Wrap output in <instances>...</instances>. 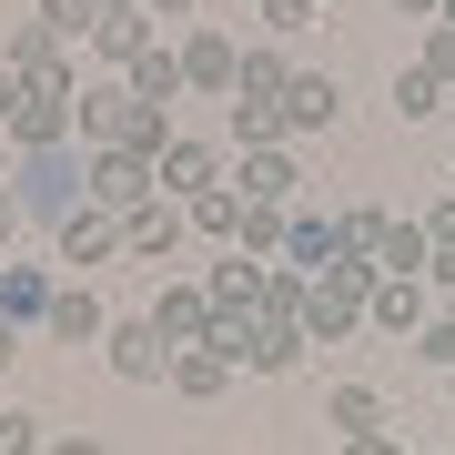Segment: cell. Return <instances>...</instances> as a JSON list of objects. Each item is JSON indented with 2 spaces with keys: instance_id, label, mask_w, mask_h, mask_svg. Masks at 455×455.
Listing matches in <instances>:
<instances>
[{
  "instance_id": "cell-19",
  "label": "cell",
  "mask_w": 455,
  "mask_h": 455,
  "mask_svg": "<svg viewBox=\"0 0 455 455\" xmlns=\"http://www.w3.org/2000/svg\"><path fill=\"white\" fill-rule=\"evenodd\" d=\"M293 182H304V172H293V152H283V142L233 163V193H243V203H293Z\"/></svg>"
},
{
  "instance_id": "cell-35",
  "label": "cell",
  "mask_w": 455,
  "mask_h": 455,
  "mask_svg": "<svg viewBox=\"0 0 455 455\" xmlns=\"http://www.w3.org/2000/svg\"><path fill=\"white\" fill-rule=\"evenodd\" d=\"M344 455H415L405 435H385V425H374V435H344Z\"/></svg>"
},
{
  "instance_id": "cell-18",
  "label": "cell",
  "mask_w": 455,
  "mask_h": 455,
  "mask_svg": "<svg viewBox=\"0 0 455 455\" xmlns=\"http://www.w3.org/2000/svg\"><path fill=\"white\" fill-rule=\"evenodd\" d=\"M334 112H344L334 71H293V92H283V132H334Z\"/></svg>"
},
{
  "instance_id": "cell-7",
  "label": "cell",
  "mask_w": 455,
  "mask_h": 455,
  "mask_svg": "<svg viewBox=\"0 0 455 455\" xmlns=\"http://www.w3.org/2000/svg\"><path fill=\"white\" fill-rule=\"evenodd\" d=\"M152 193H163V163L152 152H92V203L101 212H142Z\"/></svg>"
},
{
  "instance_id": "cell-11",
  "label": "cell",
  "mask_w": 455,
  "mask_h": 455,
  "mask_svg": "<svg viewBox=\"0 0 455 455\" xmlns=\"http://www.w3.org/2000/svg\"><path fill=\"white\" fill-rule=\"evenodd\" d=\"M41 334H51V344H112V304H101L92 283L61 274V293H51V314H41Z\"/></svg>"
},
{
  "instance_id": "cell-38",
  "label": "cell",
  "mask_w": 455,
  "mask_h": 455,
  "mask_svg": "<svg viewBox=\"0 0 455 455\" xmlns=\"http://www.w3.org/2000/svg\"><path fill=\"white\" fill-rule=\"evenodd\" d=\"M395 20H425V31H435V20H445V0H395Z\"/></svg>"
},
{
  "instance_id": "cell-25",
  "label": "cell",
  "mask_w": 455,
  "mask_h": 455,
  "mask_svg": "<svg viewBox=\"0 0 455 455\" xmlns=\"http://www.w3.org/2000/svg\"><path fill=\"white\" fill-rule=\"evenodd\" d=\"M374 274H435V243H425V223H395L385 243H374Z\"/></svg>"
},
{
  "instance_id": "cell-42",
  "label": "cell",
  "mask_w": 455,
  "mask_h": 455,
  "mask_svg": "<svg viewBox=\"0 0 455 455\" xmlns=\"http://www.w3.org/2000/svg\"><path fill=\"white\" fill-rule=\"evenodd\" d=\"M0 203H11V182H0Z\"/></svg>"
},
{
  "instance_id": "cell-9",
  "label": "cell",
  "mask_w": 455,
  "mask_h": 455,
  "mask_svg": "<svg viewBox=\"0 0 455 455\" xmlns=\"http://www.w3.org/2000/svg\"><path fill=\"white\" fill-rule=\"evenodd\" d=\"M112 253H122V212L82 203V212H61V223H51V263H71V274H82V263H112Z\"/></svg>"
},
{
  "instance_id": "cell-24",
  "label": "cell",
  "mask_w": 455,
  "mask_h": 455,
  "mask_svg": "<svg viewBox=\"0 0 455 455\" xmlns=\"http://www.w3.org/2000/svg\"><path fill=\"white\" fill-rule=\"evenodd\" d=\"M293 243V203H243V233H233V253H283Z\"/></svg>"
},
{
  "instance_id": "cell-20",
  "label": "cell",
  "mask_w": 455,
  "mask_h": 455,
  "mask_svg": "<svg viewBox=\"0 0 455 455\" xmlns=\"http://www.w3.org/2000/svg\"><path fill=\"white\" fill-rule=\"evenodd\" d=\"M324 425L334 435H374V425H385V395H374L364 374H344V385H324Z\"/></svg>"
},
{
  "instance_id": "cell-12",
  "label": "cell",
  "mask_w": 455,
  "mask_h": 455,
  "mask_svg": "<svg viewBox=\"0 0 455 455\" xmlns=\"http://www.w3.org/2000/svg\"><path fill=\"white\" fill-rule=\"evenodd\" d=\"M152 324H163V344H172V355H193V344H212V334H223V314H212V293H203V283H163Z\"/></svg>"
},
{
  "instance_id": "cell-37",
  "label": "cell",
  "mask_w": 455,
  "mask_h": 455,
  "mask_svg": "<svg viewBox=\"0 0 455 455\" xmlns=\"http://www.w3.org/2000/svg\"><path fill=\"white\" fill-rule=\"evenodd\" d=\"M41 455H112V445H101V435H51Z\"/></svg>"
},
{
  "instance_id": "cell-17",
  "label": "cell",
  "mask_w": 455,
  "mask_h": 455,
  "mask_svg": "<svg viewBox=\"0 0 455 455\" xmlns=\"http://www.w3.org/2000/svg\"><path fill=\"white\" fill-rule=\"evenodd\" d=\"M122 82H132V101H152V112H172V101L193 92V82H182V41H152L142 61L122 71Z\"/></svg>"
},
{
  "instance_id": "cell-3",
  "label": "cell",
  "mask_w": 455,
  "mask_h": 455,
  "mask_svg": "<svg viewBox=\"0 0 455 455\" xmlns=\"http://www.w3.org/2000/svg\"><path fill=\"white\" fill-rule=\"evenodd\" d=\"M364 293H374V263L314 274V283H304V334H314V344H344V334L364 324Z\"/></svg>"
},
{
  "instance_id": "cell-5",
  "label": "cell",
  "mask_w": 455,
  "mask_h": 455,
  "mask_svg": "<svg viewBox=\"0 0 455 455\" xmlns=\"http://www.w3.org/2000/svg\"><path fill=\"white\" fill-rule=\"evenodd\" d=\"M101 364H112L122 385H163V374H172V344H163V324H152V314H112Z\"/></svg>"
},
{
  "instance_id": "cell-22",
  "label": "cell",
  "mask_w": 455,
  "mask_h": 455,
  "mask_svg": "<svg viewBox=\"0 0 455 455\" xmlns=\"http://www.w3.org/2000/svg\"><path fill=\"white\" fill-rule=\"evenodd\" d=\"M233 374H243V364H233L223 344H193V355H172V395H193V405H203V395L233 385Z\"/></svg>"
},
{
  "instance_id": "cell-31",
  "label": "cell",
  "mask_w": 455,
  "mask_h": 455,
  "mask_svg": "<svg viewBox=\"0 0 455 455\" xmlns=\"http://www.w3.org/2000/svg\"><path fill=\"white\" fill-rule=\"evenodd\" d=\"M415 364H435V374H455V314H435V324L415 334Z\"/></svg>"
},
{
  "instance_id": "cell-13",
  "label": "cell",
  "mask_w": 455,
  "mask_h": 455,
  "mask_svg": "<svg viewBox=\"0 0 455 455\" xmlns=\"http://www.w3.org/2000/svg\"><path fill=\"white\" fill-rule=\"evenodd\" d=\"M0 61H11L20 82H82V71L61 61V41L41 31V11H31V20H11V31H0Z\"/></svg>"
},
{
  "instance_id": "cell-4",
  "label": "cell",
  "mask_w": 455,
  "mask_h": 455,
  "mask_svg": "<svg viewBox=\"0 0 455 455\" xmlns=\"http://www.w3.org/2000/svg\"><path fill=\"white\" fill-rule=\"evenodd\" d=\"M364 324L415 344L425 324H435V274H374V293H364Z\"/></svg>"
},
{
  "instance_id": "cell-23",
  "label": "cell",
  "mask_w": 455,
  "mask_h": 455,
  "mask_svg": "<svg viewBox=\"0 0 455 455\" xmlns=\"http://www.w3.org/2000/svg\"><path fill=\"white\" fill-rule=\"evenodd\" d=\"M92 51H101V61H112V71H132V61H142V51H152V11H112V20H101V31H92Z\"/></svg>"
},
{
  "instance_id": "cell-34",
  "label": "cell",
  "mask_w": 455,
  "mask_h": 455,
  "mask_svg": "<svg viewBox=\"0 0 455 455\" xmlns=\"http://www.w3.org/2000/svg\"><path fill=\"white\" fill-rule=\"evenodd\" d=\"M425 243H435V263H455V193H445L435 212H425Z\"/></svg>"
},
{
  "instance_id": "cell-16",
  "label": "cell",
  "mask_w": 455,
  "mask_h": 455,
  "mask_svg": "<svg viewBox=\"0 0 455 455\" xmlns=\"http://www.w3.org/2000/svg\"><path fill=\"white\" fill-rule=\"evenodd\" d=\"M283 253H293V274H304V283L355 263V253H344V223H324V212H293V243H283Z\"/></svg>"
},
{
  "instance_id": "cell-14",
  "label": "cell",
  "mask_w": 455,
  "mask_h": 455,
  "mask_svg": "<svg viewBox=\"0 0 455 455\" xmlns=\"http://www.w3.org/2000/svg\"><path fill=\"white\" fill-rule=\"evenodd\" d=\"M212 182H233V172H223V152L193 142V132H172V142H163V193H172V203H193V193H212Z\"/></svg>"
},
{
  "instance_id": "cell-10",
  "label": "cell",
  "mask_w": 455,
  "mask_h": 455,
  "mask_svg": "<svg viewBox=\"0 0 455 455\" xmlns=\"http://www.w3.org/2000/svg\"><path fill=\"white\" fill-rule=\"evenodd\" d=\"M203 293H212V314H223V324H253V314L283 293V274H263L253 253H233V263H212V283H203Z\"/></svg>"
},
{
  "instance_id": "cell-29",
  "label": "cell",
  "mask_w": 455,
  "mask_h": 455,
  "mask_svg": "<svg viewBox=\"0 0 455 455\" xmlns=\"http://www.w3.org/2000/svg\"><path fill=\"white\" fill-rule=\"evenodd\" d=\"M334 223H344V253H355V263H374V243H385V233H395V212L355 203V212H334Z\"/></svg>"
},
{
  "instance_id": "cell-15",
  "label": "cell",
  "mask_w": 455,
  "mask_h": 455,
  "mask_svg": "<svg viewBox=\"0 0 455 455\" xmlns=\"http://www.w3.org/2000/svg\"><path fill=\"white\" fill-rule=\"evenodd\" d=\"M51 293H61V274H51V263H0V314H11L20 334L51 314Z\"/></svg>"
},
{
  "instance_id": "cell-44",
  "label": "cell",
  "mask_w": 455,
  "mask_h": 455,
  "mask_svg": "<svg viewBox=\"0 0 455 455\" xmlns=\"http://www.w3.org/2000/svg\"><path fill=\"white\" fill-rule=\"evenodd\" d=\"M445 193H455V172H445Z\"/></svg>"
},
{
  "instance_id": "cell-32",
  "label": "cell",
  "mask_w": 455,
  "mask_h": 455,
  "mask_svg": "<svg viewBox=\"0 0 455 455\" xmlns=\"http://www.w3.org/2000/svg\"><path fill=\"white\" fill-rule=\"evenodd\" d=\"M415 61H425V71H435V82L455 92V20H435V31H425V51H415Z\"/></svg>"
},
{
  "instance_id": "cell-26",
  "label": "cell",
  "mask_w": 455,
  "mask_h": 455,
  "mask_svg": "<svg viewBox=\"0 0 455 455\" xmlns=\"http://www.w3.org/2000/svg\"><path fill=\"white\" fill-rule=\"evenodd\" d=\"M182 212H193V233H212V243H233V233H243V193H233V182H212V193H193Z\"/></svg>"
},
{
  "instance_id": "cell-30",
  "label": "cell",
  "mask_w": 455,
  "mask_h": 455,
  "mask_svg": "<svg viewBox=\"0 0 455 455\" xmlns=\"http://www.w3.org/2000/svg\"><path fill=\"white\" fill-rule=\"evenodd\" d=\"M41 445H51V425H41V415L0 405V455H41Z\"/></svg>"
},
{
  "instance_id": "cell-8",
  "label": "cell",
  "mask_w": 455,
  "mask_h": 455,
  "mask_svg": "<svg viewBox=\"0 0 455 455\" xmlns=\"http://www.w3.org/2000/svg\"><path fill=\"white\" fill-rule=\"evenodd\" d=\"M182 82L212 92V101H233V82H243V41L212 31V20H203V31H182Z\"/></svg>"
},
{
  "instance_id": "cell-6",
  "label": "cell",
  "mask_w": 455,
  "mask_h": 455,
  "mask_svg": "<svg viewBox=\"0 0 455 455\" xmlns=\"http://www.w3.org/2000/svg\"><path fill=\"white\" fill-rule=\"evenodd\" d=\"M182 243H193V212H182L172 193H152L142 212H122V253L132 263H172Z\"/></svg>"
},
{
  "instance_id": "cell-1",
  "label": "cell",
  "mask_w": 455,
  "mask_h": 455,
  "mask_svg": "<svg viewBox=\"0 0 455 455\" xmlns=\"http://www.w3.org/2000/svg\"><path fill=\"white\" fill-rule=\"evenodd\" d=\"M11 193H20V212H41V223H61V212H82V203H92V152H82V142L20 152V163H11Z\"/></svg>"
},
{
  "instance_id": "cell-27",
  "label": "cell",
  "mask_w": 455,
  "mask_h": 455,
  "mask_svg": "<svg viewBox=\"0 0 455 455\" xmlns=\"http://www.w3.org/2000/svg\"><path fill=\"white\" fill-rule=\"evenodd\" d=\"M395 112H405V122L445 112V82H435V71H425V61H405V71H395Z\"/></svg>"
},
{
  "instance_id": "cell-21",
  "label": "cell",
  "mask_w": 455,
  "mask_h": 455,
  "mask_svg": "<svg viewBox=\"0 0 455 455\" xmlns=\"http://www.w3.org/2000/svg\"><path fill=\"white\" fill-rule=\"evenodd\" d=\"M223 132H233L243 152H274V142H283V101H253V92H233V101H223Z\"/></svg>"
},
{
  "instance_id": "cell-36",
  "label": "cell",
  "mask_w": 455,
  "mask_h": 455,
  "mask_svg": "<svg viewBox=\"0 0 455 455\" xmlns=\"http://www.w3.org/2000/svg\"><path fill=\"white\" fill-rule=\"evenodd\" d=\"M20 101H31V82H20L11 61H0V132H11V112H20Z\"/></svg>"
},
{
  "instance_id": "cell-39",
  "label": "cell",
  "mask_w": 455,
  "mask_h": 455,
  "mask_svg": "<svg viewBox=\"0 0 455 455\" xmlns=\"http://www.w3.org/2000/svg\"><path fill=\"white\" fill-rule=\"evenodd\" d=\"M11 364H20V324L0 314V374H11Z\"/></svg>"
},
{
  "instance_id": "cell-43",
  "label": "cell",
  "mask_w": 455,
  "mask_h": 455,
  "mask_svg": "<svg viewBox=\"0 0 455 455\" xmlns=\"http://www.w3.org/2000/svg\"><path fill=\"white\" fill-rule=\"evenodd\" d=\"M445 20H455V0H445Z\"/></svg>"
},
{
  "instance_id": "cell-41",
  "label": "cell",
  "mask_w": 455,
  "mask_h": 455,
  "mask_svg": "<svg viewBox=\"0 0 455 455\" xmlns=\"http://www.w3.org/2000/svg\"><path fill=\"white\" fill-rule=\"evenodd\" d=\"M112 11H142V0H101V20H112Z\"/></svg>"
},
{
  "instance_id": "cell-28",
  "label": "cell",
  "mask_w": 455,
  "mask_h": 455,
  "mask_svg": "<svg viewBox=\"0 0 455 455\" xmlns=\"http://www.w3.org/2000/svg\"><path fill=\"white\" fill-rule=\"evenodd\" d=\"M41 31L51 41H92L101 31V0H41Z\"/></svg>"
},
{
  "instance_id": "cell-2",
  "label": "cell",
  "mask_w": 455,
  "mask_h": 455,
  "mask_svg": "<svg viewBox=\"0 0 455 455\" xmlns=\"http://www.w3.org/2000/svg\"><path fill=\"white\" fill-rule=\"evenodd\" d=\"M212 344H223V355L243 364V374H293L314 334H304V314H253V324H223Z\"/></svg>"
},
{
  "instance_id": "cell-40",
  "label": "cell",
  "mask_w": 455,
  "mask_h": 455,
  "mask_svg": "<svg viewBox=\"0 0 455 455\" xmlns=\"http://www.w3.org/2000/svg\"><path fill=\"white\" fill-rule=\"evenodd\" d=\"M142 11H152V20H193V0H142Z\"/></svg>"
},
{
  "instance_id": "cell-45",
  "label": "cell",
  "mask_w": 455,
  "mask_h": 455,
  "mask_svg": "<svg viewBox=\"0 0 455 455\" xmlns=\"http://www.w3.org/2000/svg\"><path fill=\"white\" fill-rule=\"evenodd\" d=\"M415 455H425V445H415Z\"/></svg>"
},
{
  "instance_id": "cell-33",
  "label": "cell",
  "mask_w": 455,
  "mask_h": 455,
  "mask_svg": "<svg viewBox=\"0 0 455 455\" xmlns=\"http://www.w3.org/2000/svg\"><path fill=\"white\" fill-rule=\"evenodd\" d=\"M253 20L283 41V31H304V20H314V0H253Z\"/></svg>"
}]
</instances>
